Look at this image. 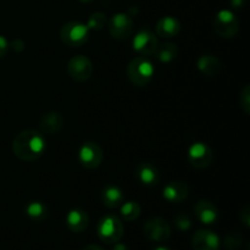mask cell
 <instances>
[{
  "instance_id": "1",
  "label": "cell",
  "mask_w": 250,
  "mask_h": 250,
  "mask_svg": "<svg viewBox=\"0 0 250 250\" xmlns=\"http://www.w3.org/2000/svg\"><path fill=\"white\" fill-rule=\"evenodd\" d=\"M11 149L17 159L32 163L38 160L45 153L46 141L41 132L34 129H24L14 137Z\"/></svg>"
},
{
  "instance_id": "2",
  "label": "cell",
  "mask_w": 250,
  "mask_h": 250,
  "mask_svg": "<svg viewBox=\"0 0 250 250\" xmlns=\"http://www.w3.org/2000/svg\"><path fill=\"white\" fill-rule=\"evenodd\" d=\"M155 70L148 56L139 55L132 59L127 66V77L132 84L137 87H146L153 80Z\"/></svg>"
},
{
  "instance_id": "3",
  "label": "cell",
  "mask_w": 250,
  "mask_h": 250,
  "mask_svg": "<svg viewBox=\"0 0 250 250\" xmlns=\"http://www.w3.org/2000/svg\"><path fill=\"white\" fill-rule=\"evenodd\" d=\"M125 233L122 221L115 215L102 217L97 225V234L100 241L106 244H115L122 238Z\"/></svg>"
},
{
  "instance_id": "4",
  "label": "cell",
  "mask_w": 250,
  "mask_h": 250,
  "mask_svg": "<svg viewBox=\"0 0 250 250\" xmlns=\"http://www.w3.org/2000/svg\"><path fill=\"white\" fill-rule=\"evenodd\" d=\"M60 38L71 48H80L84 45L89 38V29L87 24L80 21H70L61 27Z\"/></svg>"
},
{
  "instance_id": "5",
  "label": "cell",
  "mask_w": 250,
  "mask_h": 250,
  "mask_svg": "<svg viewBox=\"0 0 250 250\" xmlns=\"http://www.w3.org/2000/svg\"><path fill=\"white\" fill-rule=\"evenodd\" d=\"M214 28L222 38H233L239 31V21L231 10H221L214 19Z\"/></svg>"
},
{
  "instance_id": "6",
  "label": "cell",
  "mask_w": 250,
  "mask_h": 250,
  "mask_svg": "<svg viewBox=\"0 0 250 250\" xmlns=\"http://www.w3.org/2000/svg\"><path fill=\"white\" fill-rule=\"evenodd\" d=\"M143 233L149 241L153 242H166L170 239L171 226L165 219L163 217H151L144 224Z\"/></svg>"
},
{
  "instance_id": "7",
  "label": "cell",
  "mask_w": 250,
  "mask_h": 250,
  "mask_svg": "<svg viewBox=\"0 0 250 250\" xmlns=\"http://www.w3.org/2000/svg\"><path fill=\"white\" fill-rule=\"evenodd\" d=\"M103 159H104L103 149L95 142H85L78 150V160L81 165L88 170L99 167Z\"/></svg>"
},
{
  "instance_id": "8",
  "label": "cell",
  "mask_w": 250,
  "mask_h": 250,
  "mask_svg": "<svg viewBox=\"0 0 250 250\" xmlns=\"http://www.w3.org/2000/svg\"><path fill=\"white\" fill-rule=\"evenodd\" d=\"M214 154L211 148L203 142H195L188 149V161L195 168H207L211 165Z\"/></svg>"
},
{
  "instance_id": "9",
  "label": "cell",
  "mask_w": 250,
  "mask_h": 250,
  "mask_svg": "<svg viewBox=\"0 0 250 250\" xmlns=\"http://www.w3.org/2000/svg\"><path fill=\"white\" fill-rule=\"evenodd\" d=\"M133 31V20L131 15L119 12L115 14L109 21V32L112 38L117 41L127 39Z\"/></svg>"
},
{
  "instance_id": "10",
  "label": "cell",
  "mask_w": 250,
  "mask_h": 250,
  "mask_svg": "<svg viewBox=\"0 0 250 250\" xmlns=\"http://www.w3.org/2000/svg\"><path fill=\"white\" fill-rule=\"evenodd\" d=\"M67 72L72 80L85 82L93 73V63L85 55H76L67 63Z\"/></svg>"
},
{
  "instance_id": "11",
  "label": "cell",
  "mask_w": 250,
  "mask_h": 250,
  "mask_svg": "<svg viewBox=\"0 0 250 250\" xmlns=\"http://www.w3.org/2000/svg\"><path fill=\"white\" fill-rule=\"evenodd\" d=\"M132 45H133V49L139 54V55H153L159 45L158 37H156L153 32L149 31V29H141V31L133 37Z\"/></svg>"
},
{
  "instance_id": "12",
  "label": "cell",
  "mask_w": 250,
  "mask_h": 250,
  "mask_svg": "<svg viewBox=\"0 0 250 250\" xmlns=\"http://www.w3.org/2000/svg\"><path fill=\"white\" fill-rule=\"evenodd\" d=\"M192 246L194 250H220V238L209 229H199L193 234Z\"/></svg>"
},
{
  "instance_id": "13",
  "label": "cell",
  "mask_w": 250,
  "mask_h": 250,
  "mask_svg": "<svg viewBox=\"0 0 250 250\" xmlns=\"http://www.w3.org/2000/svg\"><path fill=\"white\" fill-rule=\"evenodd\" d=\"M65 125V119L58 111H49L39 119L38 127L42 134H55L61 131Z\"/></svg>"
},
{
  "instance_id": "14",
  "label": "cell",
  "mask_w": 250,
  "mask_h": 250,
  "mask_svg": "<svg viewBox=\"0 0 250 250\" xmlns=\"http://www.w3.org/2000/svg\"><path fill=\"white\" fill-rule=\"evenodd\" d=\"M188 193H189V188H188L187 183L182 182V181L168 182L163 189V195L165 200L173 203V204H180V203L185 202L188 198Z\"/></svg>"
},
{
  "instance_id": "15",
  "label": "cell",
  "mask_w": 250,
  "mask_h": 250,
  "mask_svg": "<svg viewBox=\"0 0 250 250\" xmlns=\"http://www.w3.org/2000/svg\"><path fill=\"white\" fill-rule=\"evenodd\" d=\"M134 176L137 180L144 186L153 187L156 186L160 181V173L155 167V165L150 163H141L134 168Z\"/></svg>"
},
{
  "instance_id": "16",
  "label": "cell",
  "mask_w": 250,
  "mask_h": 250,
  "mask_svg": "<svg viewBox=\"0 0 250 250\" xmlns=\"http://www.w3.org/2000/svg\"><path fill=\"white\" fill-rule=\"evenodd\" d=\"M194 215L205 225H212L219 220V210L209 200H199L194 205Z\"/></svg>"
},
{
  "instance_id": "17",
  "label": "cell",
  "mask_w": 250,
  "mask_h": 250,
  "mask_svg": "<svg viewBox=\"0 0 250 250\" xmlns=\"http://www.w3.org/2000/svg\"><path fill=\"white\" fill-rule=\"evenodd\" d=\"M66 226L75 233H82L89 226V216L82 209H72L66 215Z\"/></svg>"
},
{
  "instance_id": "18",
  "label": "cell",
  "mask_w": 250,
  "mask_h": 250,
  "mask_svg": "<svg viewBox=\"0 0 250 250\" xmlns=\"http://www.w3.org/2000/svg\"><path fill=\"white\" fill-rule=\"evenodd\" d=\"M197 67L203 75L215 77L221 71V61L212 54H204L197 61Z\"/></svg>"
},
{
  "instance_id": "19",
  "label": "cell",
  "mask_w": 250,
  "mask_h": 250,
  "mask_svg": "<svg viewBox=\"0 0 250 250\" xmlns=\"http://www.w3.org/2000/svg\"><path fill=\"white\" fill-rule=\"evenodd\" d=\"M181 31V23L176 17L164 16L156 23V33L163 38H172Z\"/></svg>"
},
{
  "instance_id": "20",
  "label": "cell",
  "mask_w": 250,
  "mask_h": 250,
  "mask_svg": "<svg viewBox=\"0 0 250 250\" xmlns=\"http://www.w3.org/2000/svg\"><path fill=\"white\" fill-rule=\"evenodd\" d=\"M100 198H102V202L105 207L109 208V209H115L124 203L125 195L124 192L117 186H106V187L103 188Z\"/></svg>"
},
{
  "instance_id": "21",
  "label": "cell",
  "mask_w": 250,
  "mask_h": 250,
  "mask_svg": "<svg viewBox=\"0 0 250 250\" xmlns=\"http://www.w3.org/2000/svg\"><path fill=\"white\" fill-rule=\"evenodd\" d=\"M24 212L29 220L36 222L44 221L49 215L48 208L42 202H29L24 208Z\"/></svg>"
},
{
  "instance_id": "22",
  "label": "cell",
  "mask_w": 250,
  "mask_h": 250,
  "mask_svg": "<svg viewBox=\"0 0 250 250\" xmlns=\"http://www.w3.org/2000/svg\"><path fill=\"white\" fill-rule=\"evenodd\" d=\"M154 54H155L156 59H158L160 62L167 63V62H171V61H173L176 58H177L178 48L176 44L166 42V43L159 44Z\"/></svg>"
},
{
  "instance_id": "23",
  "label": "cell",
  "mask_w": 250,
  "mask_h": 250,
  "mask_svg": "<svg viewBox=\"0 0 250 250\" xmlns=\"http://www.w3.org/2000/svg\"><path fill=\"white\" fill-rule=\"evenodd\" d=\"M141 211V205L137 202H126L120 205V212H121L122 219L127 222L134 221V220L138 219Z\"/></svg>"
},
{
  "instance_id": "24",
  "label": "cell",
  "mask_w": 250,
  "mask_h": 250,
  "mask_svg": "<svg viewBox=\"0 0 250 250\" xmlns=\"http://www.w3.org/2000/svg\"><path fill=\"white\" fill-rule=\"evenodd\" d=\"M106 23H107L106 15L102 11H97L88 17L87 27L88 29H93V31H100V29L104 28Z\"/></svg>"
},
{
  "instance_id": "25",
  "label": "cell",
  "mask_w": 250,
  "mask_h": 250,
  "mask_svg": "<svg viewBox=\"0 0 250 250\" xmlns=\"http://www.w3.org/2000/svg\"><path fill=\"white\" fill-rule=\"evenodd\" d=\"M243 243V237L238 232H231L224 239V247L226 250H238Z\"/></svg>"
},
{
  "instance_id": "26",
  "label": "cell",
  "mask_w": 250,
  "mask_h": 250,
  "mask_svg": "<svg viewBox=\"0 0 250 250\" xmlns=\"http://www.w3.org/2000/svg\"><path fill=\"white\" fill-rule=\"evenodd\" d=\"M173 224H175V226L180 231H188L192 227V220H190V216L188 214L181 212V214L176 215L175 220H173Z\"/></svg>"
},
{
  "instance_id": "27",
  "label": "cell",
  "mask_w": 250,
  "mask_h": 250,
  "mask_svg": "<svg viewBox=\"0 0 250 250\" xmlns=\"http://www.w3.org/2000/svg\"><path fill=\"white\" fill-rule=\"evenodd\" d=\"M239 103H241V107L243 109L244 114H250V88L249 85H244L243 89L241 90V97H239Z\"/></svg>"
},
{
  "instance_id": "28",
  "label": "cell",
  "mask_w": 250,
  "mask_h": 250,
  "mask_svg": "<svg viewBox=\"0 0 250 250\" xmlns=\"http://www.w3.org/2000/svg\"><path fill=\"white\" fill-rule=\"evenodd\" d=\"M239 219L243 222V225L246 227H249L250 225V208L249 204H246L241 210V214H239Z\"/></svg>"
},
{
  "instance_id": "29",
  "label": "cell",
  "mask_w": 250,
  "mask_h": 250,
  "mask_svg": "<svg viewBox=\"0 0 250 250\" xmlns=\"http://www.w3.org/2000/svg\"><path fill=\"white\" fill-rule=\"evenodd\" d=\"M10 44L4 36H0V58L5 56L9 51Z\"/></svg>"
},
{
  "instance_id": "30",
  "label": "cell",
  "mask_w": 250,
  "mask_h": 250,
  "mask_svg": "<svg viewBox=\"0 0 250 250\" xmlns=\"http://www.w3.org/2000/svg\"><path fill=\"white\" fill-rule=\"evenodd\" d=\"M10 46H11L12 50L22 51L26 45H24V43L21 41V39H15V41H12V43L10 44Z\"/></svg>"
},
{
  "instance_id": "31",
  "label": "cell",
  "mask_w": 250,
  "mask_h": 250,
  "mask_svg": "<svg viewBox=\"0 0 250 250\" xmlns=\"http://www.w3.org/2000/svg\"><path fill=\"white\" fill-rule=\"evenodd\" d=\"M244 5V0H231V6L234 9H241Z\"/></svg>"
},
{
  "instance_id": "32",
  "label": "cell",
  "mask_w": 250,
  "mask_h": 250,
  "mask_svg": "<svg viewBox=\"0 0 250 250\" xmlns=\"http://www.w3.org/2000/svg\"><path fill=\"white\" fill-rule=\"evenodd\" d=\"M111 250H129V248L126 246V244H115L114 248Z\"/></svg>"
},
{
  "instance_id": "33",
  "label": "cell",
  "mask_w": 250,
  "mask_h": 250,
  "mask_svg": "<svg viewBox=\"0 0 250 250\" xmlns=\"http://www.w3.org/2000/svg\"><path fill=\"white\" fill-rule=\"evenodd\" d=\"M82 250H103L99 246H95V244H90V246L84 247Z\"/></svg>"
},
{
  "instance_id": "34",
  "label": "cell",
  "mask_w": 250,
  "mask_h": 250,
  "mask_svg": "<svg viewBox=\"0 0 250 250\" xmlns=\"http://www.w3.org/2000/svg\"><path fill=\"white\" fill-rule=\"evenodd\" d=\"M153 250H171V249L167 248V247H156V248H154Z\"/></svg>"
},
{
  "instance_id": "35",
  "label": "cell",
  "mask_w": 250,
  "mask_h": 250,
  "mask_svg": "<svg viewBox=\"0 0 250 250\" xmlns=\"http://www.w3.org/2000/svg\"><path fill=\"white\" fill-rule=\"evenodd\" d=\"M78 1H81V2H84V4H88V2H92L93 0H78Z\"/></svg>"
}]
</instances>
